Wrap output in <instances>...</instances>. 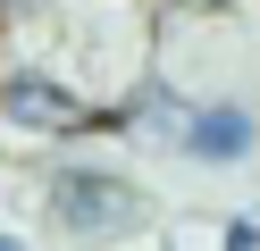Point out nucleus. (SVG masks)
Instances as JSON below:
<instances>
[{"instance_id":"obj_3","label":"nucleus","mask_w":260,"mask_h":251,"mask_svg":"<svg viewBox=\"0 0 260 251\" xmlns=\"http://www.w3.org/2000/svg\"><path fill=\"white\" fill-rule=\"evenodd\" d=\"M252 142H260V117L243 109V100H210V109H185V134H176V151H193V159H210V167L252 159Z\"/></svg>"},{"instance_id":"obj_1","label":"nucleus","mask_w":260,"mask_h":251,"mask_svg":"<svg viewBox=\"0 0 260 251\" xmlns=\"http://www.w3.org/2000/svg\"><path fill=\"white\" fill-rule=\"evenodd\" d=\"M143 218V193L109 167H59L51 176V226L76 234V243H101V234H126Z\"/></svg>"},{"instance_id":"obj_2","label":"nucleus","mask_w":260,"mask_h":251,"mask_svg":"<svg viewBox=\"0 0 260 251\" xmlns=\"http://www.w3.org/2000/svg\"><path fill=\"white\" fill-rule=\"evenodd\" d=\"M0 117L17 134H76V126H118V117H101L84 92H76L68 76H51V67H17V76H0Z\"/></svg>"},{"instance_id":"obj_5","label":"nucleus","mask_w":260,"mask_h":251,"mask_svg":"<svg viewBox=\"0 0 260 251\" xmlns=\"http://www.w3.org/2000/svg\"><path fill=\"white\" fill-rule=\"evenodd\" d=\"M0 251H25V243H9V234H0Z\"/></svg>"},{"instance_id":"obj_4","label":"nucleus","mask_w":260,"mask_h":251,"mask_svg":"<svg viewBox=\"0 0 260 251\" xmlns=\"http://www.w3.org/2000/svg\"><path fill=\"white\" fill-rule=\"evenodd\" d=\"M226 251H260V218H235L226 226Z\"/></svg>"}]
</instances>
